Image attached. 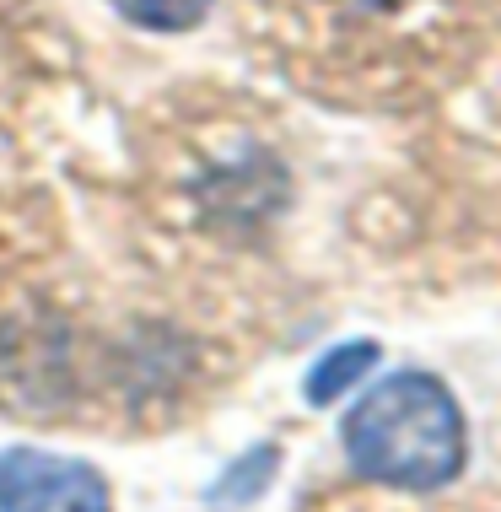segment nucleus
Instances as JSON below:
<instances>
[{
	"instance_id": "nucleus-3",
	"label": "nucleus",
	"mask_w": 501,
	"mask_h": 512,
	"mask_svg": "<svg viewBox=\"0 0 501 512\" xmlns=\"http://www.w3.org/2000/svg\"><path fill=\"white\" fill-rule=\"evenodd\" d=\"M124 22L146 27V33H189V27L205 22V11L216 0H108Z\"/></svg>"
},
{
	"instance_id": "nucleus-4",
	"label": "nucleus",
	"mask_w": 501,
	"mask_h": 512,
	"mask_svg": "<svg viewBox=\"0 0 501 512\" xmlns=\"http://www.w3.org/2000/svg\"><path fill=\"white\" fill-rule=\"evenodd\" d=\"M372 367V345H345V351H334L324 367L308 378V394H313V405H324V399H334L340 389H351V383L361 378V372Z\"/></svg>"
},
{
	"instance_id": "nucleus-1",
	"label": "nucleus",
	"mask_w": 501,
	"mask_h": 512,
	"mask_svg": "<svg viewBox=\"0 0 501 512\" xmlns=\"http://www.w3.org/2000/svg\"><path fill=\"white\" fill-rule=\"evenodd\" d=\"M345 453L367 480L437 491L464 469L458 399L426 372H394L345 415Z\"/></svg>"
},
{
	"instance_id": "nucleus-2",
	"label": "nucleus",
	"mask_w": 501,
	"mask_h": 512,
	"mask_svg": "<svg viewBox=\"0 0 501 512\" xmlns=\"http://www.w3.org/2000/svg\"><path fill=\"white\" fill-rule=\"evenodd\" d=\"M0 512H114V496L92 464L11 448L0 453Z\"/></svg>"
}]
</instances>
